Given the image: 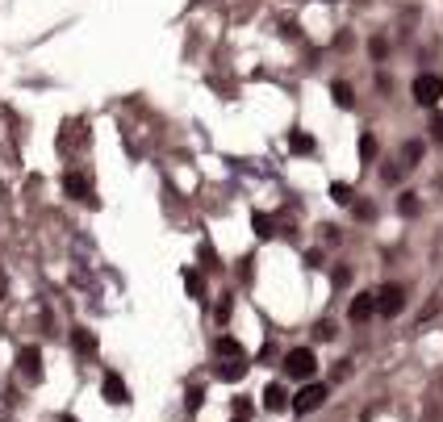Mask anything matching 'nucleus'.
<instances>
[{
  "label": "nucleus",
  "mask_w": 443,
  "mask_h": 422,
  "mask_svg": "<svg viewBox=\"0 0 443 422\" xmlns=\"http://www.w3.org/2000/svg\"><path fill=\"white\" fill-rule=\"evenodd\" d=\"M289 146H293L297 155H310V151H314V138L301 134V130H293V134H289Z\"/></svg>",
  "instance_id": "14"
},
{
  "label": "nucleus",
  "mask_w": 443,
  "mask_h": 422,
  "mask_svg": "<svg viewBox=\"0 0 443 422\" xmlns=\"http://www.w3.org/2000/svg\"><path fill=\"white\" fill-rule=\"evenodd\" d=\"M360 155H364V159H377V138H373V134L360 138Z\"/></svg>",
  "instance_id": "18"
},
{
  "label": "nucleus",
  "mask_w": 443,
  "mask_h": 422,
  "mask_svg": "<svg viewBox=\"0 0 443 422\" xmlns=\"http://www.w3.org/2000/svg\"><path fill=\"white\" fill-rule=\"evenodd\" d=\"M59 422H75V419H71V414H63V419H59Z\"/></svg>",
  "instance_id": "23"
},
{
  "label": "nucleus",
  "mask_w": 443,
  "mask_h": 422,
  "mask_svg": "<svg viewBox=\"0 0 443 422\" xmlns=\"http://www.w3.org/2000/svg\"><path fill=\"white\" fill-rule=\"evenodd\" d=\"M285 368H289V377L310 381V377H314V368H318V360H314V352H310V347H293V352L285 356Z\"/></svg>",
  "instance_id": "2"
},
{
  "label": "nucleus",
  "mask_w": 443,
  "mask_h": 422,
  "mask_svg": "<svg viewBox=\"0 0 443 422\" xmlns=\"http://www.w3.org/2000/svg\"><path fill=\"white\" fill-rule=\"evenodd\" d=\"M234 422H247V419H234Z\"/></svg>",
  "instance_id": "24"
},
{
  "label": "nucleus",
  "mask_w": 443,
  "mask_h": 422,
  "mask_svg": "<svg viewBox=\"0 0 443 422\" xmlns=\"http://www.w3.org/2000/svg\"><path fill=\"white\" fill-rule=\"evenodd\" d=\"M251 226H255V234H260V239H272V234H276V222H272L268 213H255V218H251Z\"/></svg>",
  "instance_id": "15"
},
{
  "label": "nucleus",
  "mask_w": 443,
  "mask_h": 422,
  "mask_svg": "<svg viewBox=\"0 0 443 422\" xmlns=\"http://www.w3.org/2000/svg\"><path fill=\"white\" fill-rule=\"evenodd\" d=\"M17 368L25 372V381H38V377H42V352H38V347H21Z\"/></svg>",
  "instance_id": "7"
},
{
  "label": "nucleus",
  "mask_w": 443,
  "mask_h": 422,
  "mask_svg": "<svg viewBox=\"0 0 443 422\" xmlns=\"http://www.w3.org/2000/svg\"><path fill=\"white\" fill-rule=\"evenodd\" d=\"M71 347H75L80 356H92V352H96V335H88L84 326H75V331H71Z\"/></svg>",
  "instance_id": "11"
},
{
  "label": "nucleus",
  "mask_w": 443,
  "mask_h": 422,
  "mask_svg": "<svg viewBox=\"0 0 443 422\" xmlns=\"http://www.w3.org/2000/svg\"><path fill=\"white\" fill-rule=\"evenodd\" d=\"M431 130H435V138H443V117H435V126H431Z\"/></svg>",
  "instance_id": "22"
},
{
  "label": "nucleus",
  "mask_w": 443,
  "mask_h": 422,
  "mask_svg": "<svg viewBox=\"0 0 443 422\" xmlns=\"http://www.w3.org/2000/svg\"><path fill=\"white\" fill-rule=\"evenodd\" d=\"M100 393H105V402H109V406H126V402H130V389H126V381H121L117 372H105Z\"/></svg>",
  "instance_id": "6"
},
{
  "label": "nucleus",
  "mask_w": 443,
  "mask_h": 422,
  "mask_svg": "<svg viewBox=\"0 0 443 422\" xmlns=\"http://www.w3.org/2000/svg\"><path fill=\"white\" fill-rule=\"evenodd\" d=\"M331 96H335V105H343V109H352V84H343V80H335V84H331Z\"/></svg>",
  "instance_id": "13"
},
{
  "label": "nucleus",
  "mask_w": 443,
  "mask_h": 422,
  "mask_svg": "<svg viewBox=\"0 0 443 422\" xmlns=\"http://www.w3.org/2000/svg\"><path fill=\"white\" fill-rule=\"evenodd\" d=\"M322 402H326V385L310 381V385H306V389H301V393L293 398V410H297V414H314V410H318Z\"/></svg>",
  "instance_id": "4"
},
{
  "label": "nucleus",
  "mask_w": 443,
  "mask_h": 422,
  "mask_svg": "<svg viewBox=\"0 0 443 422\" xmlns=\"http://www.w3.org/2000/svg\"><path fill=\"white\" fill-rule=\"evenodd\" d=\"M373 314H377V293H360V297L352 301V310H347L352 322H368Z\"/></svg>",
  "instance_id": "9"
},
{
  "label": "nucleus",
  "mask_w": 443,
  "mask_h": 422,
  "mask_svg": "<svg viewBox=\"0 0 443 422\" xmlns=\"http://www.w3.org/2000/svg\"><path fill=\"white\" fill-rule=\"evenodd\" d=\"M184 289H188V293L201 301V297H205V276H201L197 268H184Z\"/></svg>",
  "instance_id": "12"
},
{
  "label": "nucleus",
  "mask_w": 443,
  "mask_h": 422,
  "mask_svg": "<svg viewBox=\"0 0 443 422\" xmlns=\"http://www.w3.org/2000/svg\"><path fill=\"white\" fill-rule=\"evenodd\" d=\"M201 398H205L201 389H188V398H184V402H188V410H201Z\"/></svg>",
  "instance_id": "21"
},
{
  "label": "nucleus",
  "mask_w": 443,
  "mask_h": 422,
  "mask_svg": "<svg viewBox=\"0 0 443 422\" xmlns=\"http://www.w3.org/2000/svg\"><path fill=\"white\" fill-rule=\"evenodd\" d=\"M331 197H335L339 205H352V188H347V184H335V188H331Z\"/></svg>",
  "instance_id": "19"
},
{
  "label": "nucleus",
  "mask_w": 443,
  "mask_h": 422,
  "mask_svg": "<svg viewBox=\"0 0 443 422\" xmlns=\"http://www.w3.org/2000/svg\"><path fill=\"white\" fill-rule=\"evenodd\" d=\"M264 406H268L272 414H280V410L289 406V389H285V385H268V389H264Z\"/></svg>",
  "instance_id": "10"
},
{
  "label": "nucleus",
  "mask_w": 443,
  "mask_h": 422,
  "mask_svg": "<svg viewBox=\"0 0 443 422\" xmlns=\"http://www.w3.org/2000/svg\"><path fill=\"white\" fill-rule=\"evenodd\" d=\"M398 209H402L406 218H414V213H419V201H414V193H402V201H398Z\"/></svg>",
  "instance_id": "17"
},
{
  "label": "nucleus",
  "mask_w": 443,
  "mask_h": 422,
  "mask_svg": "<svg viewBox=\"0 0 443 422\" xmlns=\"http://www.w3.org/2000/svg\"><path fill=\"white\" fill-rule=\"evenodd\" d=\"M63 188H67L71 201H92V184H88L80 172H67V176H63Z\"/></svg>",
  "instance_id": "8"
},
{
  "label": "nucleus",
  "mask_w": 443,
  "mask_h": 422,
  "mask_svg": "<svg viewBox=\"0 0 443 422\" xmlns=\"http://www.w3.org/2000/svg\"><path fill=\"white\" fill-rule=\"evenodd\" d=\"M314 339L331 343V339H335V326H331V322H318V326H314Z\"/></svg>",
  "instance_id": "20"
},
{
  "label": "nucleus",
  "mask_w": 443,
  "mask_h": 422,
  "mask_svg": "<svg viewBox=\"0 0 443 422\" xmlns=\"http://www.w3.org/2000/svg\"><path fill=\"white\" fill-rule=\"evenodd\" d=\"M218 377L222 381H243L247 377V352L226 335V339H218Z\"/></svg>",
  "instance_id": "1"
},
{
  "label": "nucleus",
  "mask_w": 443,
  "mask_h": 422,
  "mask_svg": "<svg viewBox=\"0 0 443 422\" xmlns=\"http://www.w3.org/2000/svg\"><path fill=\"white\" fill-rule=\"evenodd\" d=\"M419 159H423V142H406V146H402V163H406V167H414Z\"/></svg>",
  "instance_id": "16"
},
{
  "label": "nucleus",
  "mask_w": 443,
  "mask_h": 422,
  "mask_svg": "<svg viewBox=\"0 0 443 422\" xmlns=\"http://www.w3.org/2000/svg\"><path fill=\"white\" fill-rule=\"evenodd\" d=\"M402 306H406V289L402 285H381L377 289V314L393 318V314H402Z\"/></svg>",
  "instance_id": "3"
},
{
  "label": "nucleus",
  "mask_w": 443,
  "mask_h": 422,
  "mask_svg": "<svg viewBox=\"0 0 443 422\" xmlns=\"http://www.w3.org/2000/svg\"><path fill=\"white\" fill-rule=\"evenodd\" d=\"M410 92H414V100H419V105H435V100L443 96V80H440V75H419Z\"/></svg>",
  "instance_id": "5"
}]
</instances>
